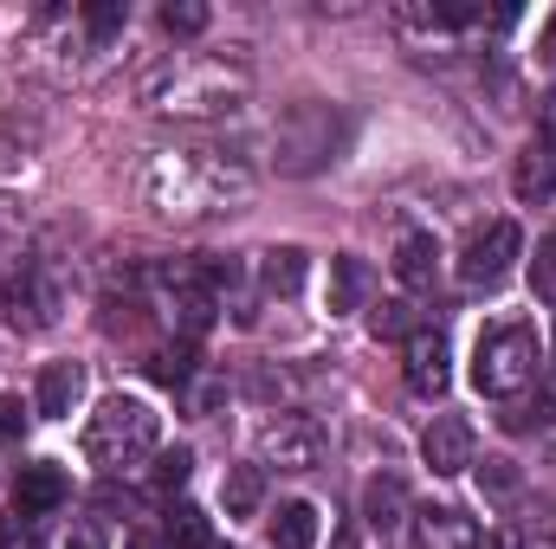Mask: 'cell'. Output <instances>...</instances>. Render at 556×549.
<instances>
[{
    "label": "cell",
    "instance_id": "1",
    "mask_svg": "<svg viewBox=\"0 0 556 549\" xmlns=\"http://www.w3.org/2000/svg\"><path fill=\"white\" fill-rule=\"evenodd\" d=\"M155 214L168 220H207V214H233L253 194L247 162L220 155V149H162L142 175Z\"/></svg>",
    "mask_w": 556,
    "mask_h": 549
},
{
    "label": "cell",
    "instance_id": "2",
    "mask_svg": "<svg viewBox=\"0 0 556 549\" xmlns=\"http://www.w3.org/2000/svg\"><path fill=\"white\" fill-rule=\"evenodd\" d=\"M247 91H253V72L247 65H227V59H162L142 78V98L162 117H194V124L240 111Z\"/></svg>",
    "mask_w": 556,
    "mask_h": 549
},
{
    "label": "cell",
    "instance_id": "3",
    "mask_svg": "<svg viewBox=\"0 0 556 549\" xmlns=\"http://www.w3.org/2000/svg\"><path fill=\"white\" fill-rule=\"evenodd\" d=\"M155 439H162V413L149 401H137V395H111L104 408L85 420V459L98 472H111V478L142 465L155 452Z\"/></svg>",
    "mask_w": 556,
    "mask_h": 549
},
{
    "label": "cell",
    "instance_id": "4",
    "mask_svg": "<svg viewBox=\"0 0 556 549\" xmlns=\"http://www.w3.org/2000/svg\"><path fill=\"white\" fill-rule=\"evenodd\" d=\"M544 375V343L531 323H485L479 343H472V388L505 401L518 388H531Z\"/></svg>",
    "mask_w": 556,
    "mask_h": 549
},
{
    "label": "cell",
    "instance_id": "5",
    "mask_svg": "<svg viewBox=\"0 0 556 549\" xmlns=\"http://www.w3.org/2000/svg\"><path fill=\"white\" fill-rule=\"evenodd\" d=\"M350 149V117L330 104H291L273 130V168L278 175H317Z\"/></svg>",
    "mask_w": 556,
    "mask_h": 549
},
{
    "label": "cell",
    "instance_id": "6",
    "mask_svg": "<svg viewBox=\"0 0 556 549\" xmlns=\"http://www.w3.org/2000/svg\"><path fill=\"white\" fill-rule=\"evenodd\" d=\"M330 452L324 426L298 408H273V420L260 426V465H278V472H317Z\"/></svg>",
    "mask_w": 556,
    "mask_h": 549
},
{
    "label": "cell",
    "instance_id": "7",
    "mask_svg": "<svg viewBox=\"0 0 556 549\" xmlns=\"http://www.w3.org/2000/svg\"><path fill=\"white\" fill-rule=\"evenodd\" d=\"M7 330H20V336H33V330H52L59 323V310H65V278L52 272L46 259H26L13 284H7Z\"/></svg>",
    "mask_w": 556,
    "mask_h": 549
},
{
    "label": "cell",
    "instance_id": "8",
    "mask_svg": "<svg viewBox=\"0 0 556 549\" xmlns=\"http://www.w3.org/2000/svg\"><path fill=\"white\" fill-rule=\"evenodd\" d=\"M518 253H525L518 220H492L485 233H472V246H466V259H459L466 291H498V284L511 278V266H518Z\"/></svg>",
    "mask_w": 556,
    "mask_h": 549
},
{
    "label": "cell",
    "instance_id": "9",
    "mask_svg": "<svg viewBox=\"0 0 556 549\" xmlns=\"http://www.w3.org/2000/svg\"><path fill=\"white\" fill-rule=\"evenodd\" d=\"M402 375H408V388H415L420 401H440V395H446V382H453V349H446V330L420 323L415 336L402 343Z\"/></svg>",
    "mask_w": 556,
    "mask_h": 549
},
{
    "label": "cell",
    "instance_id": "10",
    "mask_svg": "<svg viewBox=\"0 0 556 549\" xmlns=\"http://www.w3.org/2000/svg\"><path fill=\"white\" fill-rule=\"evenodd\" d=\"M420 459H427L433 478H459L472 465V426L459 413H433L427 433H420Z\"/></svg>",
    "mask_w": 556,
    "mask_h": 549
},
{
    "label": "cell",
    "instance_id": "11",
    "mask_svg": "<svg viewBox=\"0 0 556 549\" xmlns=\"http://www.w3.org/2000/svg\"><path fill=\"white\" fill-rule=\"evenodd\" d=\"M65 498H72V478H65L52 459H39V465H20V485H13V518L39 524V518L65 511Z\"/></svg>",
    "mask_w": 556,
    "mask_h": 549
},
{
    "label": "cell",
    "instance_id": "12",
    "mask_svg": "<svg viewBox=\"0 0 556 549\" xmlns=\"http://www.w3.org/2000/svg\"><path fill=\"white\" fill-rule=\"evenodd\" d=\"M78 401H85V362H46V369H39L33 408L46 413V420H65Z\"/></svg>",
    "mask_w": 556,
    "mask_h": 549
},
{
    "label": "cell",
    "instance_id": "13",
    "mask_svg": "<svg viewBox=\"0 0 556 549\" xmlns=\"http://www.w3.org/2000/svg\"><path fill=\"white\" fill-rule=\"evenodd\" d=\"M363 524L376 531V537H395L402 524H408V491H402V478H369V491H363Z\"/></svg>",
    "mask_w": 556,
    "mask_h": 549
},
{
    "label": "cell",
    "instance_id": "14",
    "mask_svg": "<svg viewBox=\"0 0 556 549\" xmlns=\"http://www.w3.org/2000/svg\"><path fill=\"white\" fill-rule=\"evenodd\" d=\"M415 531H420V549H479L472 518H466V511H453V505L415 511Z\"/></svg>",
    "mask_w": 556,
    "mask_h": 549
},
{
    "label": "cell",
    "instance_id": "15",
    "mask_svg": "<svg viewBox=\"0 0 556 549\" xmlns=\"http://www.w3.org/2000/svg\"><path fill=\"white\" fill-rule=\"evenodd\" d=\"M511 188H518V201H551V194H556V142L551 137H538L525 155H518Z\"/></svg>",
    "mask_w": 556,
    "mask_h": 549
},
{
    "label": "cell",
    "instance_id": "16",
    "mask_svg": "<svg viewBox=\"0 0 556 549\" xmlns=\"http://www.w3.org/2000/svg\"><path fill=\"white\" fill-rule=\"evenodd\" d=\"M389 266H395V278H402L408 291H427V284L440 278V240H433V233H408Z\"/></svg>",
    "mask_w": 556,
    "mask_h": 549
},
{
    "label": "cell",
    "instance_id": "17",
    "mask_svg": "<svg viewBox=\"0 0 556 549\" xmlns=\"http://www.w3.org/2000/svg\"><path fill=\"white\" fill-rule=\"evenodd\" d=\"M220 505H227V518H260V505H266V465H233L220 478Z\"/></svg>",
    "mask_w": 556,
    "mask_h": 549
},
{
    "label": "cell",
    "instance_id": "18",
    "mask_svg": "<svg viewBox=\"0 0 556 549\" xmlns=\"http://www.w3.org/2000/svg\"><path fill=\"white\" fill-rule=\"evenodd\" d=\"M363 304H369V266L356 253H337L330 259V310L343 317V310H363Z\"/></svg>",
    "mask_w": 556,
    "mask_h": 549
},
{
    "label": "cell",
    "instance_id": "19",
    "mask_svg": "<svg viewBox=\"0 0 556 549\" xmlns=\"http://www.w3.org/2000/svg\"><path fill=\"white\" fill-rule=\"evenodd\" d=\"M266 544H273V549H311V544H317V505H304V498L278 505V518H273V531H266Z\"/></svg>",
    "mask_w": 556,
    "mask_h": 549
},
{
    "label": "cell",
    "instance_id": "20",
    "mask_svg": "<svg viewBox=\"0 0 556 549\" xmlns=\"http://www.w3.org/2000/svg\"><path fill=\"white\" fill-rule=\"evenodd\" d=\"M304 272H311V259L298 246H273L266 266H260V284H266V297H298L304 291Z\"/></svg>",
    "mask_w": 556,
    "mask_h": 549
},
{
    "label": "cell",
    "instance_id": "21",
    "mask_svg": "<svg viewBox=\"0 0 556 549\" xmlns=\"http://www.w3.org/2000/svg\"><path fill=\"white\" fill-rule=\"evenodd\" d=\"M162 544L168 549H214V518L201 505H175L168 524H162Z\"/></svg>",
    "mask_w": 556,
    "mask_h": 549
},
{
    "label": "cell",
    "instance_id": "22",
    "mask_svg": "<svg viewBox=\"0 0 556 549\" xmlns=\"http://www.w3.org/2000/svg\"><path fill=\"white\" fill-rule=\"evenodd\" d=\"M149 375H155L162 388H188V382H194V343H175V349H162V356L149 362Z\"/></svg>",
    "mask_w": 556,
    "mask_h": 549
},
{
    "label": "cell",
    "instance_id": "23",
    "mask_svg": "<svg viewBox=\"0 0 556 549\" xmlns=\"http://www.w3.org/2000/svg\"><path fill=\"white\" fill-rule=\"evenodd\" d=\"M472 465H479V459H472ZM479 491H485V498H518V491H525V472H518L511 459H485V465H479Z\"/></svg>",
    "mask_w": 556,
    "mask_h": 549
},
{
    "label": "cell",
    "instance_id": "24",
    "mask_svg": "<svg viewBox=\"0 0 556 549\" xmlns=\"http://www.w3.org/2000/svg\"><path fill=\"white\" fill-rule=\"evenodd\" d=\"M369 330H376V336H402V343H408V336L420 330V323H415V304H402V297L376 304V310H369Z\"/></svg>",
    "mask_w": 556,
    "mask_h": 549
},
{
    "label": "cell",
    "instance_id": "25",
    "mask_svg": "<svg viewBox=\"0 0 556 549\" xmlns=\"http://www.w3.org/2000/svg\"><path fill=\"white\" fill-rule=\"evenodd\" d=\"M207 26V7L201 0H168L162 7V33H175V39H194Z\"/></svg>",
    "mask_w": 556,
    "mask_h": 549
},
{
    "label": "cell",
    "instance_id": "26",
    "mask_svg": "<svg viewBox=\"0 0 556 549\" xmlns=\"http://www.w3.org/2000/svg\"><path fill=\"white\" fill-rule=\"evenodd\" d=\"M124 20H130V7L124 0H98V7H85V33L104 46L111 33H124Z\"/></svg>",
    "mask_w": 556,
    "mask_h": 549
},
{
    "label": "cell",
    "instance_id": "27",
    "mask_svg": "<svg viewBox=\"0 0 556 549\" xmlns=\"http://www.w3.org/2000/svg\"><path fill=\"white\" fill-rule=\"evenodd\" d=\"M188 478H194V452H188V446H168V452L155 459V485H162V491H181Z\"/></svg>",
    "mask_w": 556,
    "mask_h": 549
},
{
    "label": "cell",
    "instance_id": "28",
    "mask_svg": "<svg viewBox=\"0 0 556 549\" xmlns=\"http://www.w3.org/2000/svg\"><path fill=\"white\" fill-rule=\"evenodd\" d=\"M511 420H518V426H531V420H538V426H556V369H544V382H538L531 408H518Z\"/></svg>",
    "mask_w": 556,
    "mask_h": 549
},
{
    "label": "cell",
    "instance_id": "29",
    "mask_svg": "<svg viewBox=\"0 0 556 549\" xmlns=\"http://www.w3.org/2000/svg\"><path fill=\"white\" fill-rule=\"evenodd\" d=\"M531 291H538L544 304H556V233L538 246V259H531Z\"/></svg>",
    "mask_w": 556,
    "mask_h": 549
},
{
    "label": "cell",
    "instance_id": "30",
    "mask_svg": "<svg viewBox=\"0 0 556 549\" xmlns=\"http://www.w3.org/2000/svg\"><path fill=\"white\" fill-rule=\"evenodd\" d=\"M247 388H253L260 401H285V395H291V375H285V369H253Z\"/></svg>",
    "mask_w": 556,
    "mask_h": 549
},
{
    "label": "cell",
    "instance_id": "31",
    "mask_svg": "<svg viewBox=\"0 0 556 549\" xmlns=\"http://www.w3.org/2000/svg\"><path fill=\"white\" fill-rule=\"evenodd\" d=\"M0 549H46V544H39V524L7 518V524H0Z\"/></svg>",
    "mask_w": 556,
    "mask_h": 549
},
{
    "label": "cell",
    "instance_id": "32",
    "mask_svg": "<svg viewBox=\"0 0 556 549\" xmlns=\"http://www.w3.org/2000/svg\"><path fill=\"white\" fill-rule=\"evenodd\" d=\"M65 549H104V524H98V518H78L72 537H65Z\"/></svg>",
    "mask_w": 556,
    "mask_h": 549
},
{
    "label": "cell",
    "instance_id": "33",
    "mask_svg": "<svg viewBox=\"0 0 556 549\" xmlns=\"http://www.w3.org/2000/svg\"><path fill=\"white\" fill-rule=\"evenodd\" d=\"M20 433H26V408L13 395H0V439H20Z\"/></svg>",
    "mask_w": 556,
    "mask_h": 549
},
{
    "label": "cell",
    "instance_id": "34",
    "mask_svg": "<svg viewBox=\"0 0 556 549\" xmlns=\"http://www.w3.org/2000/svg\"><path fill=\"white\" fill-rule=\"evenodd\" d=\"M20 220H26V214H20V207L0 194V240H20Z\"/></svg>",
    "mask_w": 556,
    "mask_h": 549
},
{
    "label": "cell",
    "instance_id": "35",
    "mask_svg": "<svg viewBox=\"0 0 556 549\" xmlns=\"http://www.w3.org/2000/svg\"><path fill=\"white\" fill-rule=\"evenodd\" d=\"M124 549H168V544H162V537H149V531H137V537H130Z\"/></svg>",
    "mask_w": 556,
    "mask_h": 549
},
{
    "label": "cell",
    "instance_id": "36",
    "mask_svg": "<svg viewBox=\"0 0 556 549\" xmlns=\"http://www.w3.org/2000/svg\"><path fill=\"white\" fill-rule=\"evenodd\" d=\"M544 59H556V20H551V33H544Z\"/></svg>",
    "mask_w": 556,
    "mask_h": 549
},
{
    "label": "cell",
    "instance_id": "37",
    "mask_svg": "<svg viewBox=\"0 0 556 549\" xmlns=\"http://www.w3.org/2000/svg\"><path fill=\"white\" fill-rule=\"evenodd\" d=\"M525 549H556V537H538V544H525Z\"/></svg>",
    "mask_w": 556,
    "mask_h": 549
}]
</instances>
